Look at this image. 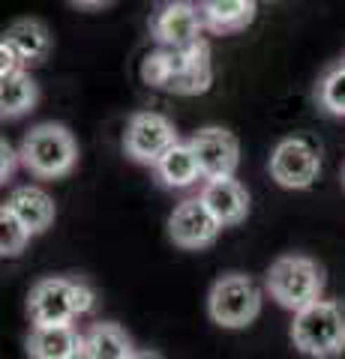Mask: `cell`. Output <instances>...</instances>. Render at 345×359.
Returning <instances> with one entry per match:
<instances>
[{
  "instance_id": "52a82bcc",
  "label": "cell",
  "mask_w": 345,
  "mask_h": 359,
  "mask_svg": "<svg viewBox=\"0 0 345 359\" xmlns=\"http://www.w3.org/2000/svg\"><path fill=\"white\" fill-rule=\"evenodd\" d=\"M321 156L306 138H285L271 156V177L282 189H309L318 180Z\"/></svg>"
},
{
  "instance_id": "7a4b0ae2",
  "label": "cell",
  "mask_w": 345,
  "mask_h": 359,
  "mask_svg": "<svg viewBox=\"0 0 345 359\" xmlns=\"http://www.w3.org/2000/svg\"><path fill=\"white\" fill-rule=\"evenodd\" d=\"M292 341L313 359H333L345 351V309L333 299H315L294 311Z\"/></svg>"
},
{
  "instance_id": "7c38bea8",
  "label": "cell",
  "mask_w": 345,
  "mask_h": 359,
  "mask_svg": "<svg viewBox=\"0 0 345 359\" xmlns=\"http://www.w3.org/2000/svg\"><path fill=\"white\" fill-rule=\"evenodd\" d=\"M198 198L207 204V210L216 216V222L222 228H231V224H240L249 212V195L235 177H216L207 180L202 186Z\"/></svg>"
},
{
  "instance_id": "6da1fadb",
  "label": "cell",
  "mask_w": 345,
  "mask_h": 359,
  "mask_svg": "<svg viewBox=\"0 0 345 359\" xmlns=\"http://www.w3.org/2000/svg\"><path fill=\"white\" fill-rule=\"evenodd\" d=\"M141 78L144 84L157 87V90H169L177 96H195L204 93L210 87V48L207 42H195L186 48H160L144 57L141 63Z\"/></svg>"
},
{
  "instance_id": "44dd1931",
  "label": "cell",
  "mask_w": 345,
  "mask_h": 359,
  "mask_svg": "<svg viewBox=\"0 0 345 359\" xmlns=\"http://www.w3.org/2000/svg\"><path fill=\"white\" fill-rule=\"evenodd\" d=\"M30 237L33 233L13 216V210L6 204L0 207V252H4V257H18Z\"/></svg>"
},
{
  "instance_id": "4316f807",
  "label": "cell",
  "mask_w": 345,
  "mask_h": 359,
  "mask_svg": "<svg viewBox=\"0 0 345 359\" xmlns=\"http://www.w3.org/2000/svg\"><path fill=\"white\" fill-rule=\"evenodd\" d=\"M342 63H345V57H342Z\"/></svg>"
},
{
  "instance_id": "d6986e66",
  "label": "cell",
  "mask_w": 345,
  "mask_h": 359,
  "mask_svg": "<svg viewBox=\"0 0 345 359\" xmlns=\"http://www.w3.org/2000/svg\"><path fill=\"white\" fill-rule=\"evenodd\" d=\"M37 99H39V87L25 69L0 78V114L4 117L13 120V117L27 114L37 105Z\"/></svg>"
},
{
  "instance_id": "5b68a950",
  "label": "cell",
  "mask_w": 345,
  "mask_h": 359,
  "mask_svg": "<svg viewBox=\"0 0 345 359\" xmlns=\"http://www.w3.org/2000/svg\"><path fill=\"white\" fill-rule=\"evenodd\" d=\"M210 320L226 330H243L259 318L261 311V290L243 273H228L216 278L207 297Z\"/></svg>"
},
{
  "instance_id": "e0dca14e",
  "label": "cell",
  "mask_w": 345,
  "mask_h": 359,
  "mask_svg": "<svg viewBox=\"0 0 345 359\" xmlns=\"http://www.w3.org/2000/svg\"><path fill=\"white\" fill-rule=\"evenodd\" d=\"M198 9L210 33H237L255 18V0H202Z\"/></svg>"
},
{
  "instance_id": "3957f363",
  "label": "cell",
  "mask_w": 345,
  "mask_h": 359,
  "mask_svg": "<svg viewBox=\"0 0 345 359\" xmlns=\"http://www.w3.org/2000/svg\"><path fill=\"white\" fill-rule=\"evenodd\" d=\"M18 159L33 177L58 180L70 174L79 162V144H75L72 132L60 123H39L25 135Z\"/></svg>"
},
{
  "instance_id": "4fadbf2b",
  "label": "cell",
  "mask_w": 345,
  "mask_h": 359,
  "mask_svg": "<svg viewBox=\"0 0 345 359\" xmlns=\"http://www.w3.org/2000/svg\"><path fill=\"white\" fill-rule=\"evenodd\" d=\"M30 359H82L84 335L72 323H51V327H33L27 335Z\"/></svg>"
},
{
  "instance_id": "5bb4252c",
  "label": "cell",
  "mask_w": 345,
  "mask_h": 359,
  "mask_svg": "<svg viewBox=\"0 0 345 359\" xmlns=\"http://www.w3.org/2000/svg\"><path fill=\"white\" fill-rule=\"evenodd\" d=\"M6 207L13 210V216L25 224L30 233H42L46 228H51L54 216V201L48 192H42L39 186H18L13 195L6 198Z\"/></svg>"
},
{
  "instance_id": "ffe728a7",
  "label": "cell",
  "mask_w": 345,
  "mask_h": 359,
  "mask_svg": "<svg viewBox=\"0 0 345 359\" xmlns=\"http://www.w3.org/2000/svg\"><path fill=\"white\" fill-rule=\"evenodd\" d=\"M318 105L327 111V114L345 117V63L339 60L337 66L321 75L318 81Z\"/></svg>"
},
{
  "instance_id": "ac0fdd59",
  "label": "cell",
  "mask_w": 345,
  "mask_h": 359,
  "mask_svg": "<svg viewBox=\"0 0 345 359\" xmlns=\"http://www.w3.org/2000/svg\"><path fill=\"white\" fill-rule=\"evenodd\" d=\"M132 341L117 323H93L84 332V353L82 359H129Z\"/></svg>"
},
{
  "instance_id": "30bf717a",
  "label": "cell",
  "mask_w": 345,
  "mask_h": 359,
  "mask_svg": "<svg viewBox=\"0 0 345 359\" xmlns=\"http://www.w3.org/2000/svg\"><path fill=\"white\" fill-rule=\"evenodd\" d=\"M202 30H204L202 9L189 4V0L165 4L150 21V33L162 48H186V45L202 42Z\"/></svg>"
},
{
  "instance_id": "603a6c76",
  "label": "cell",
  "mask_w": 345,
  "mask_h": 359,
  "mask_svg": "<svg viewBox=\"0 0 345 359\" xmlns=\"http://www.w3.org/2000/svg\"><path fill=\"white\" fill-rule=\"evenodd\" d=\"M0 156H4V159H0V180H9V177H13L15 162H21V159H18V153H15L13 147H9L6 141L0 144Z\"/></svg>"
},
{
  "instance_id": "d4e9b609",
  "label": "cell",
  "mask_w": 345,
  "mask_h": 359,
  "mask_svg": "<svg viewBox=\"0 0 345 359\" xmlns=\"http://www.w3.org/2000/svg\"><path fill=\"white\" fill-rule=\"evenodd\" d=\"M129 359H162L157 351H136V353H132Z\"/></svg>"
},
{
  "instance_id": "ba28073f",
  "label": "cell",
  "mask_w": 345,
  "mask_h": 359,
  "mask_svg": "<svg viewBox=\"0 0 345 359\" xmlns=\"http://www.w3.org/2000/svg\"><path fill=\"white\" fill-rule=\"evenodd\" d=\"M79 282L70 278H42L30 287L27 311L33 327H51V323H72L79 318V302H75Z\"/></svg>"
},
{
  "instance_id": "8fae6325",
  "label": "cell",
  "mask_w": 345,
  "mask_h": 359,
  "mask_svg": "<svg viewBox=\"0 0 345 359\" xmlns=\"http://www.w3.org/2000/svg\"><path fill=\"white\" fill-rule=\"evenodd\" d=\"M189 147L195 150L198 165H202L204 180L216 177H235L240 165V144L228 129L207 126L189 138Z\"/></svg>"
},
{
  "instance_id": "7402d4cb",
  "label": "cell",
  "mask_w": 345,
  "mask_h": 359,
  "mask_svg": "<svg viewBox=\"0 0 345 359\" xmlns=\"http://www.w3.org/2000/svg\"><path fill=\"white\" fill-rule=\"evenodd\" d=\"M21 66H25V63L18 60V54H15L13 48H9L6 42H0V78H6V75L18 72Z\"/></svg>"
},
{
  "instance_id": "9c48e42d",
  "label": "cell",
  "mask_w": 345,
  "mask_h": 359,
  "mask_svg": "<svg viewBox=\"0 0 345 359\" xmlns=\"http://www.w3.org/2000/svg\"><path fill=\"white\" fill-rule=\"evenodd\" d=\"M222 224L202 198H186L169 216V237L181 249H204L219 237Z\"/></svg>"
},
{
  "instance_id": "277c9868",
  "label": "cell",
  "mask_w": 345,
  "mask_h": 359,
  "mask_svg": "<svg viewBox=\"0 0 345 359\" xmlns=\"http://www.w3.org/2000/svg\"><path fill=\"white\" fill-rule=\"evenodd\" d=\"M267 294H271L282 309L300 311L321 299L325 290V273L313 257L304 255H285L280 261H273L271 273H267Z\"/></svg>"
},
{
  "instance_id": "8992f818",
  "label": "cell",
  "mask_w": 345,
  "mask_h": 359,
  "mask_svg": "<svg viewBox=\"0 0 345 359\" xmlns=\"http://www.w3.org/2000/svg\"><path fill=\"white\" fill-rule=\"evenodd\" d=\"M174 144H177V129L165 114L138 111V114L129 117L124 147H126V156H132L136 162L157 165L165 156V150H171Z\"/></svg>"
},
{
  "instance_id": "9a60e30c",
  "label": "cell",
  "mask_w": 345,
  "mask_h": 359,
  "mask_svg": "<svg viewBox=\"0 0 345 359\" xmlns=\"http://www.w3.org/2000/svg\"><path fill=\"white\" fill-rule=\"evenodd\" d=\"M4 42L18 54V60L25 66L42 63L51 51V33L37 18H21L15 25H9L4 33Z\"/></svg>"
},
{
  "instance_id": "484cf974",
  "label": "cell",
  "mask_w": 345,
  "mask_h": 359,
  "mask_svg": "<svg viewBox=\"0 0 345 359\" xmlns=\"http://www.w3.org/2000/svg\"><path fill=\"white\" fill-rule=\"evenodd\" d=\"M342 183H345V171H342Z\"/></svg>"
},
{
  "instance_id": "cb8c5ba5",
  "label": "cell",
  "mask_w": 345,
  "mask_h": 359,
  "mask_svg": "<svg viewBox=\"0 0 345 359\" xmlns=\"http://www.w3.org/2000/svg\"><path fill=\"white\" fill-rule=\"evenodd\" d=\"M75 6H84V9H96V6H103V4H108V0H72Z\"/></svg>"
},
{
  "instance_id": "2e32d148",
  "label": "cell",
  "mask_w": 345,
  "mask_h": 359,
  "mask_svg": "<svg viewBox=\"0 0 345 359\" xmlns=\"http://www.w3.org/2000/svg\"><path fill=\"white\" fill-rule=\"evenodd\" d=\"M153 168H157V180L165 189H189L204 177L189 141H177L171 150H165V156Z\"/></svg>"
}]
</instances>
